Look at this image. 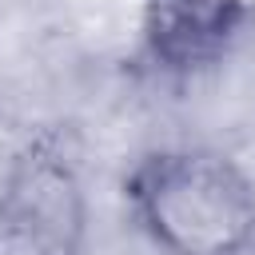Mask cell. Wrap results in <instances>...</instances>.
<instances>
[{
	"label": "cell",
	"instance_id": "7a4b0ae2",
	"mask_svg": "<svg viewBox=\"0 0 255 255\" xmlns=\"http://www.w3.org/2000/svg\"><path fill=\"white\" fill-rule=\"evenodd\" d=\"M88 191L64 147L24 143L0 175V255H80Z\"/></svg>",
	"mask_w": 255,
	"mask_h": 255
},
{
	"label": "cell",
	"instance_id": "6da1fadb",
	"mask_svg": "<svg viewBox=\"0 0 255 255\" xmlns=\"http://www.w3.org/2000/svg\"><path fill=\"white\" fill-rule=\"evenodd\" d=\"M124 191L163 255H243L255 243V179L227 151H151L131 167Z\"/></svg>",
	"mask_w": 255,
	"mask_h": 255
},
{
	"label": "cell",
	"instance_id": "3957f363",
	"mask_svg": "<svg viewBox=\"0 0 255 255\" xmlns=\"http://www.w3.org/2000/svg\"><path fill=\"white\" fill-rule=\"evenodd\" d=\"M239 0H151V44L155 52L187 68L207 60L235 28Z\"/></svg>",
	"mask_w": 255,
	"mask_h": 255
}]
</instances>
